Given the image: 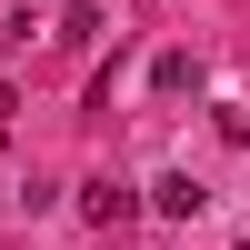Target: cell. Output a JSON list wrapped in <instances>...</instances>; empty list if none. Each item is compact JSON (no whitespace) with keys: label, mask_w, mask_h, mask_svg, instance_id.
I'll return each mask as SVG.
<instances>
[{"label":"cell","mask_w":250,"mask_h":250,"mask_svg":"<svg viewBox=\"0 0 250 250\" xmlns=\"http://www.w3.org/2000/svg\"><path fill=\"white\" fill-rule=\"evenodd\" d=\"M130 210H140V190H130V180H90V190H80V220H90V230H120Z\"/></svg>","instance_id":"cell-1"},{"label":"cell","mask_w":250,"mask_h":250,"mask_svg":"<svg viewBox=\"0 0 250 250\" xmlns=\"http://www.w3.org/2000/svg\"><path fill=\"white\" fill-rule=\"evenodd\" d=\"M150 210H160V220H190V210H200V180H190V170H160V180H150Z\"/></svg>","instance_id":"cell-2"},{"label":"cell","mask_w":250,"mask_h":250,"mask_svg":"<svg viewBox=\"0 0 250 250\" xmlns=\"http://www.w3.org/2000/svg\"><path fill=\"white\" fill-rule=\"evenodd\" d=\"M60 40H70V50H90V40H100V0H70V20H60Z\"/></svg>","instance_id":"cell-3"},{"label":"cell","mask_w":250,"mask_h":250,"mask_svg":"<svg viewBox=\"0 0 250 250\" xmlns=\"http://www.w3.org/2000/svg\"><path fill=\"white\" fill-rule=\"evenodd\" d=\"M150 80H160V90H190L200 70H190V50H160V60H150Z\"/></svg>","instance_id":"cell-4"},{"label":"cell","mask_w":250,"mask_h":250,"mask_svg":"<svg viewBox=\"0 0 250 250\" xmlns=\"http://www.w3.org/2000/svg\"><path fill=\"white\" fill-rule=\"evenodd\" d=\"M10 110H20V100H10V80H0V130H10Z\"/></svg>","instance_id":"cell-5"},{"label":"cell","mask_w":250,"mask_h":250,"mask_svg":"<svg viewBox=\"0 0 250 250\" xmlns=\"http://www.w3.org/2000/svg\"><path fill=\"white\" fill-rule=\"evenodd\" d=\"M240 250H250V240H240Z\"/></svg>","instance_id":"cell-6"}]
</instances>
